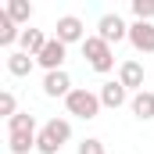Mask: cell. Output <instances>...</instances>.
I'll list each match as a JSON object with an SVG mask.
<instances>
[{"label": "cell", "instance_id": "1", "mask_svg": "<svg viewBox=\"0 0 154 154\" xmlns=\"http://www.w3.org/2000/svg\"><path fill=\"white\" fill-rule=\"evenodd\" d=\"M68 140H72V122L68 118H50V122H43V129L36 136V151L39 154H57Z\"/></svg>", "mask_w": 154, "mask_h": 154}, {"label": "cell", "instance_id": "2", "mask_svg": "<svg viewBox=\"0 0 154 154\" xmlns=\"http://www.w3.org/2000/svg\"><path fill=\"white\" fill-rule=\"evenodd\" d=\"M65 108H68V115L82 118V122H90V118L100 115V93H93V90H82V86H75L68 97H65Z\"/></svg>", "mask_w": 154, "mask_h": 154}, {"label": "cell", "instance_id": "3", "mask_svg": "<svg viewBox=\"0 0 154 154\" xmlns=\"http://www.w3.org/2000/svg\"><path fill=\"white\" fill-rule=\"evenodd\" d=\"M82 57H86V65H90L93 72H100V75H108V72L115 68V50H111V43H104L100 36H86Z\"/></svg>", "mask_w": 154, "mask_h": 154}, {"label": "cell", "instance_id": "4", "mask_svg": "<svg viewBox=\"0 0 154 154\" xmlns=\"http://www.w3.org/2000/svg\"><path fill=\"white\" fill-rule=\"evenodd\" d=\"M54 36L61 39L65 47L68 43H86V25H82V18H75V14H61L57 25H54Z\"/></svg>", "mask_w": 154, "mask_h": 154}, {"label": "cell", "instance_id": "5", "mask_svg": "<svg viewBox=\"0 0 154 154\" xmlns=\"http://www.w3.org/2000/svg\"><path fill=\"white\" fill-rule=\"evenodd\" d=\"M97 36L104 39V43H122V39H129V25H125L118 14H100V22H97Z\"/></svg>", "mask_w": 154, "mask_h": 154}, {"label": "cell", "instance_id": "6", "mask_svg": "<svg viewBox=\"0 0 154 154\" xmlns=\"http://www.w3.org/2000/svg\"><path fill=\"white\" fill-rule=\"evenodd\" d=\"M65 57H68V47L61 43L57 36H50V43L39 50V57H36V65H43L47 72H61V65H65Z\"/></svg>", "mask_w": 154, "mask_h": 154}, {"label": "cell", "instance_id": "7", "mask_svg": "<svg viewBox=\"0 0 154 154\" xmlns=\"http://www.w3.org/2000/svg\"><path fill=\"white\" fill-rule=\"evenodd\" d=\"M129 43L140 54H154V22H133L129 25Z\"/></svg>", "mask_w": 154, "mask_h": 154}, {"label": "cell", "instance_id": "8", "mask_svg": "<svg viewBox=\"0 0 154 154\" xmlns=\"http://www.w3.org/2000/svg\"><path fill=\"white\" fill-rule=\"evenodd\" d=\"M118 82H122L125 90H136V93H140V90H143V65L133 61V57L122 61V65H118Z\"/></svg>", "mask_w": 154, "mask_h": 154}, {"label": "cell", "instance_id": "9", "mask_svg": "<svg viewBox=\"0 0 154 154\" xmlns=\"http://www.w3.org/2000/svg\"><path fill=\"white\" fill-rule=\"evenodd\" d=\"M75 86H72V79H68V72L61 68V72H47L43 75V93L47 97H68Z\"/></svg>", "mask_w": 154, "mask_h": 154}, {"label": "cell", "instance_id": "10", "mask_svg": "<svg viewBox=\"0 0 154 154\" xmlns=\"http://www.w3.org/2000/svg\"><path fill=\"white\" fill-rule=\"evenodd\" d=\"M125 100H129V90H125L118 79H111V82L100 86V104H104V108H122Z\"/></svg>", "mask_w": 154, "mask_h": 154}, {"label": "cell", "instance_id": "11", "mask_svg": "<svg viewBox=\"0 0 154 154\" xmlns=\"http://www.w3.org/2000/svg\"><path fill=\"white\" fill-rule=\"evenodd\" d=\"M129 108H133V115L140 118V122H151V118H154V93H151V90H140V93H133Z\"/></svg>", "mask_w": 154, "mask_h": 154}, {"label": "cell", "instance_id": "12", "mask_svg": "<svg viewBox=\"0 0 154 154\" xmlns=\"http://www.w3.org/2000/svg\"><path fill=\"white\" fill-rule=\"evenodd\" d=\"M50 43V36H43V29H22V50L25 54H32V57H39V50Z\"/></svg>", "mask_w": 154, "mask_h": 154}, {"label": "cell", "instance_id": "13", "mask_svg": "<svg viewBox=\"0 0 154 154\" xmlns=\"http://www.w3.org/2000/svg\"><path fill=\"white\" fill-rule=\"evenodd\" d=\"M32 65H36V57H32V54H25V50H14V54H7V72H11V75H29V72H32Z\"/></svg>", "mask_w": 154, "mask_h": 154}, {"label": "cell", "instance_id": "14", "mask_svg": "<svg viewBox=\"0 0 154 154\" xmlns=\"http://www.w3.org/2000/svg\"><path fill=\"white\" fill-rule=\"evenodd\" d=\"M14 43H22L18 22H14L7 11H0V47H14Z\"/></svg>", "mask_w": 154, "mask_h": 154}, {"label": "cell", "instance_id": "15", "mask_svg": "<svg viewBox=\"0 0 154 154\" xmlns=\"http://www.w3.org/2000/svg\"><path fill=\"white\" fill-rule=\"evenodd\" d=\"M36 136H39V133H11V136H7L11 154H29L32 147H36Z\"/></svg>", "mask_w": 154, "mask_h": 154}, {"label": "cell", "instance_id": "16", "mask_svg": "<svg viewBox=\"0 0 154 154\" xmlns=\"http://www.w3.org/2000/svg\"><path fill=\"white\" fill-rule=\"evenodd\" d=\"M11 133H39V125H36V118L29 115V111H18V115L7 122V136Z\"/></svg>", "mask_w": 154, "mask_h": 154}, {"label": "cell", "instance_id": "17", "mask_svg": "<svg viewBox=\"0 0 154 154\" xmlns=\"http://www.w3.org/2000/svg\"><path fill=\"white\" fill-rule=\"evenodd\" d=\"M4 11H7V14L18 22V25L32 18V4H29V0H7V7H4Z\"/></svg>", "mask_w": 154, "mask_h": 154}, {"label": "cell", "instance_id": "18", "mask_svg": "<svg viewBox=\"0 0 154 154\" xmlns=\"http://www.w3.org/2000/svg\"><path fill=\"white\" fill-rule=\"evenodd\" d=\"M0 115L7 118V122L18 115V100H14V93H11V90H4V93H0Z\"/></svg>", "mask_w": 154, "mask_h": 154}, {"label": "cell", "instance_id": "19", "mask_svg": "<svg viewBox=\"0 0 154 154\" xmlns=\"http://www.w3.org/2000/svg\"><path fill=\"white\" fill-rule=\"evenodd\" d=\"M133 14H136V22H151L154 18V0H133Z\"/></svg>", "mask_w": 154, "mask_h": 154}, {"label": "cell", "instance_id": "20", "mask_svg": "<svg viewBox=\"0 0 154 154\" xmlns=\"http://www.w3.org/2000/svg\"><path fill=\"white\" fill-rule=\"evenodd\" d=\"M79 154H108V151H104V140H97V136H86V140L79 143Z\"/></svg>", "mask_w": 154, "mask_h": 154}]
</instances>
